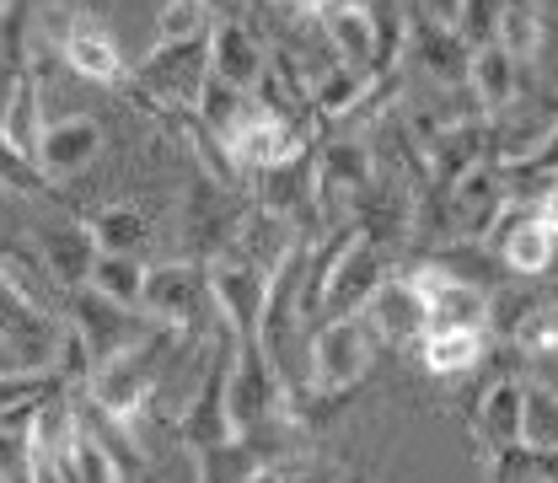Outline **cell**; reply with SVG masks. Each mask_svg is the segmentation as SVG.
<instances>
[{
  "label": "cell",
  "mask_w": 558,
  "mask_h": 483,
  "mask_svg": "<svg viewBox=\"0 0 558 483\" xmlns=\"http://www.w3.org/2000/svg\"><path fill=\"white\" fill-rule=\"evenodd\" d=\"M183 345H189L183 334L156 328V339H145V345L130 349V354H119L113 365H97L81 398H86L97 414H108L113 424L135 430L140 409H145V403H150V393H156V376L172 365V354H178Z\"/></svg>",
  "instance_id": "obj_1"
},
{
  "label": "cell",
  "mask_w": 558,
  "mask_h": 483,
  "mask_svg": "<svg viewBox=\"0 0 558 483\" xmlns=\"http://www.w3.org/2000/svg\"><path fill=\"white\" fill-rule=\"evenodd\" d=\"M499 5H505V0H457V5H440V16H446L451 33L478 55L488 44H499Z\"/></svg>",
  "instance_id": "obj_31"
},
{
  "label": "cell",
  "mask_w": 558,
  "mask_h": 483,
  "mask_svg": "<svg viewBox=\"0 0 558 483\" xmlns=\"http://www.w3.org/2000/svg\"><path fill=\"white\" fill-rule=\"evenodd\" d=\"M70 334L86 345L92 371H97V365H113L119 354L140 349L145 339H156V323L145 312H130V306H119V301H108V295H97L86 285V290L70 295Z\"/></svg>",
  "instance_id": "obj_7"
},
{
  "label": "cell",
  "mask_w": 558,
  "mask_h": 483,
  "mask_svg": "<svg viewBox=\"0 0 558 483\" xmlns=\"http://www.w3.org/2000/svg\"><path fill=\"white\" fill-rule=\"evenodd\" d=\"M236 339V334H231ZM231 424L236 435H253L264 424L290 414V393L279 382V371L269 365V354L258 339H236V360H231Z\"/></svg>",
  "instance_id": "obj_8"
},
{
  "label": "cell",
  "mask_w": 558,
  "mask_h": 483,
  "mask_svg": "<svg viewBox=\"0 0 558 483\" xmlns=\"http://www.w3.org/2000/svg\"><path fill=\"white\" fill-rule=\"evenodd\" d=\"M317 27H323V38H328L339 65L371 75V11L365 5L328 0V5H317Z\"/></svg>",
  "instance_id": "obj_22"
},
{
  "label": "cell",
  "mask_w": 558,
  "mask_h": 483,
  "mask_svg": "<svg viewBox=\"0 0 558 483\" xmlns=\"http://www.w3.org/2000/svg\"><path fill=\"white\" fill-rule=\"evenodd\" d=\"M484 354H488V334L457 328V334H424L418 365H424L429 376H468V371L484 365Z\"/></svg>",
  "instance_id": "obj_23"
},
{
  "label": "cell",
  "mask_w": 558,
  "mask_h": 483,
  "mask_svg": "<svg viewBox=\"0 0 558 483\" xmlns=\"http://www.w3.org/2000/svg\"><path fill=\"white\" fill-rule=\"evenodd\" d=\"M247 483H339V479H333V468H317L312 457H290V462H275V468L253 473Z\"/></svg>",
  "instance_id": "obj_34"
},
{
  "label": "cell",
  "mask_w": 558,
  "mask_h": 483,
  "mask_svg": "<svg viewBox=\"0 0 558 483\" xmlns=\"http://www.w3.org/2000/svg\"><path fill=\"white\" fill-rule=\"evenodd\" d=\"M376 328L365 317H339V323H323L312 328V345H306V393L317 398H354L376 365Z\"/></svg>",
  "instance_id": "obj_4"
},
{
  "label": "cell",
  "mask_w": 558,
  "mask_h": 483,
  "mask_svg": "<svg viewBox=\"0 0 558 483\" xmlns=\"http://www.w3.org/2000/svg\"><path fill=\"white\" fill-rule=\"evenodd\" d=\"M44 130H49V119H44V81L27 70V75L16 81V97H11V108H5V124H0V135L11 140L22 156H33V161H38Z\"/></svg>",
  "instance_id": "obj_25"
},
{
  "label": "cell",
  "mask_w": 558,
  "mask_h": 483,
  "mask_svg": "<svg viewBox=\"0 0 558 483\" xmlns=\"http://www.w3.org/2000/svg\"><path fill=\"white\" fill-rule=\"evenodd\" d=\"M140 312H145L156 328H172V334L199 339V345H209V339L226 328L220 312H215V295H209V269L205 264H189V258L150 264Z\"/></svg>",
  "instance_id": "obj_2"
},
{
  "label": "cell",
  "mask_w": 558,
  "mask_h": 483,
  "mask_svg": "<svg viewBox=\"0 0 558 483\" xmlns=\"http://www.w3.org/2000/svg\"><path fill=\"white\" fill-rule=\"evenodd\" d=\"M339 483H381V462H371V468H349Z\"/></svg>",
  "instance_id": "obj_36"
},
{
  "label": "cell",
  "mask_w": 558,
  "mask_h": 483,
  "mask_svg": "<svg viewBox=\"0 0 558 483\" xmlns=\"http://www.w3.org/2000/svg\"><path fill=\"white\" fill-rule=\"evenodd\" d=\"M537 108H543V113L558 124V92H537Z\"/></svg>",
  "instance_id": "obj_37"
},
{
  "label": "cell",
  "mask_w": 558,
  "mask_h": 483,
  "mask_svg": "<svg viewBox=\"0 0 558 483\" xmlns=\"http://www.w3.org/2000/svg\"><path fill=\"white\" fill-rule=\"evenodd\" d=\"M403 275L414 279L418 301H424V317H429V334H457V328H478L488 334V290L478 285H462V279H451L446 269H435V264H403Z\"/></svg>",
  "instance_id": "obj_14"
},
{
  "label": "cell",
  "mask_w": 558,
  "mask_h": 483,
  "mask_svg": "<svg viewBox=\"0 0 558 483\" xmlns=\"http://www.w3.org/2000/svg\"><path fill=\"white\" fill-rule=\"evenodd\" d=\"M494 253L510 279H548L558 253V205L505 209V220L494 231Z\"/></svg>",
  "instance_id": "obj_13"
},
{
  "label": "cell",
  "mask_w": 558,
  "mask_h": 483,
  "mask_svg": "<svg viewBox=\"0 0 558 483\" xmlns=\"http://www.w3.org/2000/svg\"><path fill=\"white\" fill-rule=\"evenodd\" d=\"M521 419H526V382L521 376H499L473 398L468 430H473V446H478L484 462L505 457V451H521Z\"/></svg>",
  "instance_id": "obj_16"
},
{
  "label": "cell",
  "mask_w": 558,
  "mask_h": 483,
  "mask_svg": "<svg viewBox=\"0 0 558 483\" xmlns=\"http://www.w3.org/2000/svg\"><path fill=\"white\" fill-rule=\"evenodd\" d=\"M376 183V156L365 135H344L317 145V205H323V226H344L354 200Z\"/></svg>",
  "instance_id": "obj_11"
},
{
  "label": "cell",
  "mask_w": 558,
  "mask_h": 483,
  "mask_svg": "<svg viewBox=\"0 0 558 483\" xmlns=\"http://www.w3.org/2000/svg\"><path fill=\"white\" fill-rule=\"evenodd\" d=\"M97 150H102V124L92 113H65V119H49L44 145H38V167L49 183H65L97 161Z\"/></svg>",
  "instance_id": "obj_19"
},
{
  "label": "cell",
  "mask_w": 558,
  "mask_h": 483,
  "mask_svg": "<svg viewBox=\"0 0 558 483\" xmlns=\"http://www.w3.org/2000/svg\"><path fill=\"white\" fill-rule=\"evenodd\" d=\"M231 360H236V339H231V328H220L205 354V371H199L189 403L178 409V424H172V430H178V446H183L189 457H209V451H220V446L236 440L231 398H226V393H231Z\"/></svg>",
  "instance_id": "obj_3"
},
{
  "label": "cell",
  "mask_w": 558,
  "mask_h": 483,
  "mask_svg": "<svg viewBox=\"0 0 558 483\" xmlns=\"http://www.w3.org/2000/svg\"><path fill=\"white\" fill-rule=\"evenodd\" d=\"M521 446L532 457L558 462V393L543 382H526V419H521Z\"/></svg>",
  "instance_id": "obj_28"
},
{
  "label": "cell",
  "mask_w": 558,
  "mask_h": 483,
  "mask_svg": "<svg viewBox=\"0 0 558 483\" xmlns=\"http://www.w3.org/2000/svg\"><path fill=\"white\" fill-rule=\"evenodd\" d=\"M209 27H215V5H199V0H167V5L156 11V49L209 38Z\"/></svg>",
  "instance_id": "obj_30"
},
{
  "label": "cell",
  "mask_w": 558,
  "mask_h": 483,
  "mask_svg": "<svg viewBox=\"0 0 558 483\" xmlns=\"http://www.w3.org/2000/svg\"><path fill=\"white\" fill-rule=\"evenodd\" d=\"M409 11V65H418L440 92H468L473 49L451 33L440 5H403Z\"/></svg>",
  "instance_id": "obj_12"
},
{
  "label": "cell",
  "mask_w": 558,
  "mask_h": 483,
  "mask_svg": "<svg viewBox=\"0 0 558 483\" xmlns=\"http://www.w3.org/2000/svg\"><path fill=\"white\" fill-rule=\"evenodd\" d=\"M145 279H150V264H145V258H113V253H102L97 269H92V290L108 295V301H119V306H130V312H140Z\"/></svg>",
  "instance_id": "obj_29"
},
{
  "label": "cell",
  "mask_w": 558,
  "mask_h": 483,
  "mask_svg": "<svg viewBox=\"0 0 558 483\" xmlns=\"http://www.w3.org/2000/svg\"><path fill=\"white\" fill-rule=\"evenodd\" d=\"M38 403V398H33ZM33 403L0 414V483H38V446H33Z\"/></svg>",
  "instance_id": "obj_26"
},
{
  "label": "cell",
  "mask_w": 558,
  "mask_h": 483,
  "mask_svg": "<svg viewBox=\"0 0 558 483\" xmlns=\"http://www.w3.org/2000/svg\"><path fill=\"white\" fill-rule=\"evenodd\" d=\"M33 237H38L44 269H49V279L65 285V295H75V290L92 285V269H97L102 247H97V237H92L86 220H44Z\"/></svg>",
  "instance_id": "obj_17"
},
{
  "label": "cell",
  "mask_w": 558,
  "mask_h": 483,
  "mask_svg": "<svg viewBox=\"0 0 558 483\" xmlns=\"http://www.w3.org/2000/svg\"><path fill=\"white\" fill-rule=\"evenodd\" d=\"M269 290H275V269H264V264H253L242 253H226L220 264H209L215 312H220V323L236 339H258L264 312H269Z\"/></svg>",
  "instance_id": "obj_10"
},
{
  "label": "cell",
  "mask_w": 558,
  "mask_h": 483,
  "mask_svg": "<svg viewBox=\"0 0 558 483\" xmlns=\"http://www.w3.org/2000/svg\"><path fill=\"white\" fill-rule=\"evenodd\" d=\"M554 205H558V194H554Z\"/></svg>",
  "instance_id": "obj_38"
},
{
  "label": "cell",
  "mask_w": 558,
  "mask_h": 483,
  "mask_svg": "<svg viewBox=\"0 0 558 483\" xmlns=\"http://www.w3.org/2000/svg\"><path fill=\"white\" fill-rule=\"evenodd\" d=\"M543 38H548V11L532 5V0H505L499 5V49L526 70L543 55Z\"/></svg>",
  "instance_id": "obj_24"
},
{
  "label": "cell",
  "mask_w": 558,
  "mask_h": 483,
  "mask_svg": "<svg viewBox=\"0 0 558 483\" xmlns=\"http://www.w3.org/2000/svg\"><path fill=\"white\" fill-rule=\"evenodd\" d=\"M398 269H403V258H398V253H387V247H376V242H365V237H360V242L349 247V258L339 264L333 285H328L323 312H317V323H312V328L339 323V317H365L371 295L398 275Z\"/></svg>",
  "instance_id": "obj_15"
},
{
  "label": "cell",
  "mask_w": 558,
  "mask_h": 483,
  "mask_svg": "<svg viewBox=\"0 0 558 483\" xmlns=\"http://www.w3.org/2000/svg\"><path fill=\"white\" fill-rule=\"evenodd\" d=\"M521 354H554L558 349V312H548V317H532L521 334H515V345Z\"/></svg>",
  "instance_id": "obj_35"
},
{
  "label": "cell",
  "mask_w": 558,
  "mask_h": 483,
  "mask_svg": "<svg viewBox=\"0 0 558 483\" xmlns=\"http://www.w3.org/2000/svg\"><path fill=\"white\" fill-rule=\"evenodd\" d=\"M92 237H97V247L102 253H113V258H140V247H145V237H150V220L130 205H108L97 209L92 220Z\"/></svg>",
  "instance_id": "obj_27"
},
{
  "label": "cell",
  "mask_w": 558,
  "mask_h": 483,
  "mask_svg": "<svg viewBox=\"0 0 558 483\" xmlns=\"http://www.w3.org/2000/svg\"><path fill=\"white\" fill-rule=\"evenodd\" d=\"M247 205L253 200H242L236 189H226V183H215L205 172H194V183H189V194H183V242H189V264H220L231 247H236V231H242V220H247Z\"/></svg>",
  "instance_id": "obj_6"
},
{
  "label": "cell",
  "mask_w": 558,
  "mask_h": 483,
  "mask_svg": "<svg viewBox=\"0 0 558 483\" xmlns=\"http://www.w3.org/2000/svg\"><path fill=\"white\" fill-rule=\"evenodd\" d=\"M0 189L16 200H54V183L44 178V167L33 156H22L5 135H0Z\"/></svg>",
  "instance_id": "obj_32"
},
{
  "label": "cell",
  "mask_w": 558,
  "mask_h": 483,
  "mask_svg": "<svg viewBox=\"0 0 558 483\" xmlns=\"http://www.w3.org/2000/svg\"><path fill=\"white\" fill-rule=\"evenodd\" d=\"M54 382H60V376H27V371H0V414H11V409H22V403L44 398V393H49Z\"/></svg>",
  "instance_id": "obj_33"
},
{
  "label": "cell",
  "mask_w": 558,
  "mask_h": 483,
  "mask_svg": "<svg viewBox=\"0 0 558 483\" xmlns=\"http://www.w3.org/2000/svg\"><path fill=\"white\" fill-rule=\"evenodd\" d=\"M60 345H65V323L54 312H44L22 279L11 275V264L0 258V349L27 371V376H54L60 365Z\"/></svg>",
  "instance_id": "obj_5"
},
{
  "label": "cell",
  "mask_w": 558,
  "mask_h": 483,
  "mask_svg": "<svg viewBox=\"0 0 558 483\" xmlns=\"http://www.w3.org/2000/svg\"><path fill=\"white\" fill-rule=\"evenodd\" d=\"M468 92L478 97V108H484L488 119H499V113H510V108H521V92H526V81H521V65L499 49V44H488L473 55V75H468Z\"/></svg>",
  "instance_id": "obj_21"
},
{
  "label": "cell",
  "mask_w": 558,
  "mask_h": 483,
  "mask_svg": "<svg viewBox=\"0 0 558 483\" xmlns=\"http://www.w3.org/2000/svg\"><path fill=\"white\" fill-rule=\"evenodd\" d=\"M548 312H558V279H515L488 301V339L515 345V334Z\"/></svg>",
  "instance_id": "obj_20"
},
{
  "label": "cell",
  "mask_w": 558,
  "mask_h": 483,
  "mask_svg": "<svg viewBox=\"0 0 558 483\" xmlns=\"http://www.w3.org/2000/svg\"><path fill=\"white\" fill-rule=\"evenodd\" d=\"M365 323L376 328V339H387V345L398 349H418L424 345V334H429V317H424V301H418L414 279L398 275L387 279L376 295H371V306H365Z\"/></svg>",
  "instance_id": "obj_18"
},
{
  "label": "cell",
  "mask_w": 558,
  "mask_h": 483,
  "mask_svg": "<svg viewBox=\"0 0 558 483\" xmlns=\"http://www.w3.org/2000/svg\"><path fill=\"white\" fill-rule=\"evenodd\" d=\"M209 75L236 86V92H258L269 75V44L264 27L247 22V5H215V27H209Z\"/></svg>",
  "instance_id": "obj_9"
}]
</instances>
